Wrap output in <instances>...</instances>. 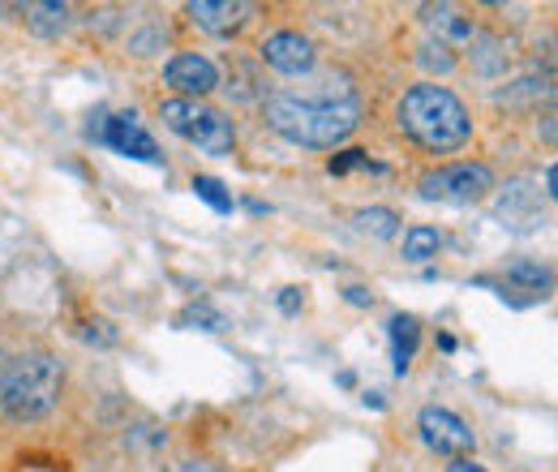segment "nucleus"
<instances>
[{"instance_id":"nucleus-1","label":"nucleus","mask_w":558,"mask_h":472,"mask_svg":"<svg viewBox=\"0 0 558 472\" xmlns=\"http://www.w3.org/2000/svg\"><path fill=\"white\" fill-rule=\"evenodd\" d=\"M361 104L352 90H279L267 99V125L296 146L327 150L356 130Z\"/></svg>"},{"instance_id":"nucleus-2","label":"nucleus","mask_w":558,"mask_h":472,"mask_svg":"<svg viewBox=\"0 0 558 472\" xmlns=\"http://www.w3.org/2000/svg\"><path fill=\"white\" fill-rule=\"evenodd\" d=\"M400 130L413 137L425 150H460L469 137H473V121H469V108L447 90V86H434V82H421L413 90H404L400 108Z\"/></svg>"},{"instance_id":"nucleus-3","label":"nucleus","mask_w":558,"mask_h":472,"mask_svg":"<svg viewBox=\"0 0 558 472\" xmlns=\"http://www.w3.org/2000/svg\"><path fill=\"white\" fill-rule=\"evenodd\" d=\"M65 387V370L52 352H22L0 374V408L9 421H44Z\"/></svg>"},{"instance_id":"nucleus-4","label":"nucleus","mask_w":558,"mask_h":472,"mask_svg":"<svg viewBox=\"0 0 558 472\" xmlns=\"http://www.w3.org/2000/svg\"><path fill=\"white\" fill-rule=\"evenodd\" d=\"M159 117H163V125H168L172 134L194 142V146L207 150V155H228L232 142H236L232 121H228L219 108H207V104H198V99H163V104H159Z\"/></svg>"},{"instance_id":"nucleus-5","label":"nucleus","mask_w":558,"mask_h":472,"mask_svg":"<svg viewBox=\"0 0 558 472\" xmlns=\"http://www.w3.org/2000/svg\"><path fill=\"white\" fill-rule=\"evenodd\" d=\"M494 190V172L486 164H451L438 172H425L417 181V194L425 203H482Z\"/></svg>"},{"instance_id":"nucleus-6","label":"nucleus","mask_w":558,"mask_h":472,"mask_svg":"<svg viewBox=\"0 0 558 472\" xmlns=\"http://www.w3.org/2000/svg\"><path fill=\"white\" fill-rule=\"evenodd\" d=\"M417 429H421V438H425V447H429V451L451 456V460H464V456H473V447H477V438H473L469 421H464V416H456L451 408H438V404L421 408Z\"/></svg>"},{"instance_id":"nucleus-7","label":"nucleus","mask_w":558,"mask_h":472,"mask_svg":"<svg viewBox=\"0 0 558 472\" xmlns=\"http://www.w3.org/2000/svg\"><path fill=\"white\" fill-rule=\"evenodd\" d=\"M263 61L283 77H305V73H314L318 57H314V44L301 31H276L263 44Z\"/></svg>"},{"instance_id":"nucleus-8","label":"nucleus","mask_w":558,"mask_h":472,"mask_svg":"<svg viewBox=\"0 0 558 472\" xmlns=\"http://www.w3.org/2000/svg\"><path fill=\"white\" fill-rule=\"evenodd\" d=\"M163 77H168V86H172L181 99H203V95H210V90L219 86V69H215V61L198 57V52H181V57H172L168 69H163Z\"/></svg>"},{"instance_id":"nucleus-9","label":"nucleus","mask_w":558,"mask_h":472,"mask_svg":"<svg viewBox=\"0 0 558 472\" xmlns=\"http://www.w3.org/2000/svg\"><path fill=\"white\" fill-rule=\"evenodd\" d=\"M185 13H190V22L198 26V31H207V35H236L245 22H250V4H241V0H194V4H185Z\"/></svg>"},{"instance_id":"nucleus-10","label":"nucleus","mask_w":558,"mask_h":472,"mask_svg":"<svg viewBox=\"0 0 558 472\" xmlns=\"http://www.w3.org/2000/svg\"><path fill=\"white\" fill-rule=\"evenodd\" d=\"M99 137H104L112 150L130 155V159H142V164H163V155H159L155 137L142 130L134 112H121V117H112V121H108V130H104Z\"/></svg>"},{"instance_id":"nucleus-11","label":"nucleus","mask_w":558,"mask_h":472,"mask_svg":"<svg viewBox=\"0 0 558 472\" xmlns=\"http://www.w3.org/2000/svg\"><path fill=\"white\" fill-rule=\"evenodd\" d=\"M421 17H425V26L438 35V48H447V52H456V48H469L473 39H477V31H473V17H464L460 9H451V4H429V9H421Z\"/></svg>"},{"instance_id":"nucleus-12","label":"nucleus","mask_w":558,"mask_h":472,"mask_svg":"<svg viewBox=\"0 0 558 472\" xmlns=\"http://www.w3.org/2000/svg\"><path fill=\"white\" fill-rule=\"evenodd\" d=\"M387 331H391V361H396V374L404 378L409 365H413V356H417L421 323L413 318V314H396V318L387 323Z\"/></svg>"},{"instance_id":"nucleus-13","label":"nucleus","mask_w":558,"mask_h":472,"mask_svg":"<svg viewBox=\"0 0 558 472\" xmlns=\"http://www.w3.org/2000/svg\"><path fill=\"white\" fill-rule=\"evenodd\" d=\"M438 250H442L438 228L417 223V228H409V232H404V258H409V263H429V258H438Z\"/></svg>"},{"instance_id":"nucleus-14","label":"nucleus","mask_w":558,"mask_h":472,"mask_svg":"<svg viewBox=\"0 0 558 472\" xmlns=\"http://www.w3.org/2000/svg\"><path fill=\"white\" fill-rule=\"evenodd\" d=\"M356 228L378 237V241H391L400 232V215L391 206H365V210H356Z\"/></svg>"},{"instance_id":"nucleus-15","label":"nucleus","mask_w":558,"mask_h":472,"mask_svg":"<svg viewBox=\"0 0 558 472\" xmlns=\"http://www.w3.org/2000/svg\"><path fill=\"white\" fill-rule=\"evenodd\" d=\"M31 26L39 35H61L70 26V4H31Z\"/></svg>"},{"instance_id":"nucleus-16","label":"nucleus","mask_w":558,"mask_h":472,"mask_svg":"<svg viewBox=\"0 0 558 472\" xmlns=\"http://www.w3.org/2000/svg\"><path fill=\"white\" fill-rule=\"evenodd\" d=\"M194 194L210 206V210H219V215H228L232 210V194L223 190V181H215V177H194Z\"/></svg>"},{"instance_id":"nucleus-17","label":"nucleus","mask_w":558,"mask_h":472,"mask_svg":"<svg viewBox=\"0 0 558 472\" xmlns=\"http://www.w3.org/2000/svg\"><path fill=\"white\" fill-rule=\"evenodd\" d=\"M177 323H181V327H198V331H223V327H228V318L215 314V310H207V305H190Z\"/></svg>"},{"instance_id":"nucleus-18","label":"nucleus","mask_w":558,"mask_h":472,"mask_svg":"<svg viewBox=\"0 0 558 472\" xmlns=\"http://www.w3.org/2000/svg\"><path fill=\"white\" fill-rule=\"evenodd\" d=\"M473 69H482V73H498V69H507V52H502V44H498V39H482V44H477V52H473Z\"/></svg>"},{"instance_id":"nucleus-19","label":"nucleus","mask_w":558,"mask_h":472,"mask_svg":"<svg viewBox=\"0 0 558 472\" xmlns=\"http://www.w3.org/2000/svg\"><path fill=\"white\" fill-rule=\"evenodd\" d=\"M507 279L529 283V288H550V270L537 267V263H511V267H507Z\"/></svg>"},{"instance_id":"nucleus-20","label":"nucleus","mask_w":558,"mask_h":472,"mask_svg":"<svg viewBox=\"0 0 558 472\" xmlns=\"http://www.w3.org/2000/svg\"><path fill=\"white\" fill-rule=\"evenodd\" d=\"M425 69H438V73H451L456 69V52H447V48H438V44H425L417 57Z\"/></svg>"},{"instance_id":"nucleus-21","label":"nucleus","mask_w":558,"mask_h":472,"mask_svg":"<svg viewBox=\"0 0 558 472\" xmlns=\"http://www.w3.org/2000/svg\"><path fill=\"white\" fill-rule=\"evenodd\" d=\"M352 168H378V164H374L365 150H344V155L331 159V172H336V177H340V172H352Z\"/></svg>"},{"instance_id":"nucleus-22","label":"nucleus","mask_w":558,"mask_h":472,"mask_svg":"<svg viewBox=\"0 0 558 472\" xmlns=\"http://www.w3.org/2000/svg\"><path fill=\"white\" fill-rule=\"evenodd\" d=\"M301 305H305V292L301 288H283L279 292V310L283 314H301Z\"/></svg>"},{"instance_id":"nucleus-23","label":"nucleus","mask_w":558,"mask_h":472,"mask_svg":"<svg viewBox=\"0 0 558 472\" xmlns=\"http://www.w3.org/2000/svg\"><path fill=\"white\" fill-rule=\"evenodd\" d=\"M344 301H349V305H369V301H374V292L352 283V288H344Z\"/></svg>"},{"instance_id":"nucleus-24","label":"nucleus","mask_w":558,"mask_h":472,"mask_svg":"<svg viewBox=\"0 0 558 472\" xmlns=\"http://www.w3.org/2000/svg\"><path fill=\"white\" fill-rule=\"evenodd\" d=\"M447 472H486V469H482L473 456H464V460H451V464H447Z\"/></svg>"},{"instance_id":"nucleus-25","label":"nucleus","mask_w":558,"mask_h":472,"mask_svg":"<svg viewBox=\"0 0 558 472\" xmlns=\"http://www.w3.org/2000/svg\"><path fill=\"white\" fill-rule=\"evenodd\" d=\"M181 472H223V469H215V464H207V460H185Z\"/></svg>"},{"instance_id":"nucleus-26","label":"nucleus","mask_w":558,"mask_h":472,"mask_svg":"<svg viewBox=\"0 0 558 472\" xmlns=\"http://www.w3.org/2000/svg\"><path fill=\"white\" fill-rule=\"evenodd\" d=\"M555 185H558V168H546V198H555L558 194Z\"/></svg>"}]
</instances>
